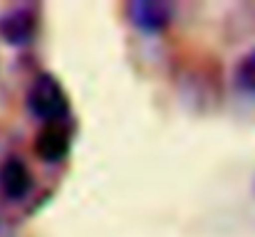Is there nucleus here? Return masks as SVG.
<instances>
[{"label": "nucleus", "instance_id": "nucleus-5", "mask_svg": "<svg viewBox=\"0 0 255 237\" xmlns=\"http://www.w3.org/2000/svg\"><path fill=\"white\" fill-rule=\"evenodd\" d=\"M32 149H35V156L40 158V160L57 163V160H62V158L67 156V151H70V134H67V129L60 121L45 124L37 131Z\"/></svg>", "mask_w": 255, "mask_h": 237}, {"label": "nucleus", "instance_id": "nucleus-1", "mask_svg": "<svg viewBox=\"0 0 255 237\" xmlns=\"http://www.w3.org/2000/svg\"><path fill=\"white\" fill-rule=\"evenodd\" d=\"M27 106L45 124H55V121H60L67 114L70 101H67L65 86L57 81V77L45 72V75H37L35 81L30 84V89H27Z\"/></svg>", "mask_w": 255, "mask_h": 237}, {"label": "nucleus", "instance_id": "nucleus-6", "mask_svg": "<svg viewBox=\"0 0 255 237\" xmlns=\"http://www.w3.org/2000/svg\"><path fill=\"white\" fill-rule=\"evenodd\" d=\"M236 79H238V84H241L243 89L255 91V50L248 52V55L238 62V67H236Z\"/></svg>", "mask_w": 255, "mask_h": 237}, {"label": "nucleus", "instance_id": "nucleus-4", "mask_svg": "<svg viewBox=\"0 0 255 237\" xmlns=\"http://www.w3.org/2000/svg\"><path fill=\"white\" fill-rule=\"evenodd\" d=\"M35 180L22 158H7L0 165V190L7 200H25L32 190Z\"/></svg>", "mask_w": 255, "mask_h": 237}, {"label": "nucleus", "instance_id": "nucleus-3", "mask_svg": "<svg viewBox=\"0 0 255 237\" xmlns=\"http://www.w3.org/2000/svg\"><path fill=\"white\" fill-rule=\"evenodd\" d=\"M37 32V20L35 12L30 7H15L0 15V37L12 45V47H22L27 42H32Z\"/></svg>", "mask_w": 255, "mask_h": 237}, {"label": "nucleus", "instance_id": "nucleus-2", "mask_svg": "<svg viewBox=\"0 0 255 237\" xmlns=\"http://www.w3.org/2000/svg\"><path fill=\"white\" fill-rule=\"evenodd\" d=\"M129 20L136 30L154 35L171 25L173 7L169 2H159V0H136L129 5Z\"/></svg>", "mask_w": 255, "mask_h": 237}]
</instances>
